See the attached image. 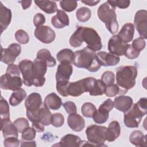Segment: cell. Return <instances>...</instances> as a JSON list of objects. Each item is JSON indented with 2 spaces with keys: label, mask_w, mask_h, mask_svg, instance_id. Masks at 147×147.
<instances>
[{
  "label": "cell",
  "mask_w": 147,
  "mask_h": 147,
  "mask_svg": "<svg viewBox=\"0 0 147 147\" xmlns=\"http://www.w3.org/2000/svg\"><path fill=\"white\" fill-rule=\"evenodd\" d=\"M44 103L49 109L57 110L61 107L62 101L61 99L56 94L52 92L45 98Z\"/></svg>",
  "instance_id": "27"
},
{
  "label": "cell",
  "mask_w": 147,
  "mask_h": 147,
  "mask_svg": "<svg viewBox=\"0 0 147 147\" xmlns=\"http://www.w3.org/2000/svg\"><path fill=\"white\" fill-rule=\"evenodd\" d=\"M121 126L118 122L113 121L111 122L106 130V140L109 142H113L115 141L120 136Z\"/></svg>",
  "instance_id": "25"
},
{
  "label": "cell",
  "mask_w": 147,
  "mask_h": 147,
  "mask_svg": "<svg viewBox=\"0 0 147 147\" xmlns=\"http://www.w3.org/2000/svg\"><path fill=\"white\" fill-rule=\"evenodd\" d=\"M73 72L71 63L62 62L58 65L56 73V80L57 81H69Z\"/></svg>",
  "instance_id": "18"
},
{
  "label": "cell",
  "mask_w": 147,
  "mask_h": 147,
  "mask_svg": "<svg viewBox=\"0 0 147 147\" xmlns=\"http://www.w3.org/2000/svg\"><path fill=\"white\" fill-rule=\"evenodd\" d=\"M42 105V98L40 94L37 92H33L29 95L25 101L26 111L30 113L36 112L40 108Z\"/></svg>",
  "instance_id": "17"
},
{
  "label": "cell",
  "mask_w": 147,
  "mask_h": 147,
  "mask_svg": "<svg viewBox=\"0 0 147 147\" xmlns=\"http://www.w3.org/2000/svg\"><path fill=\"white\" fill-rule=\"evenodd\" d=\"M9 106L2 96H1L0 100V116L1 121H8L10 120V111Z\"/></svg>",
  "instance_id": "34"
},
{
  "label": "cell",
  "mask_w": 147,
  "mask_h": 147,
  "mask_svg": "<svg viewBox=\"0 0 147 147\" xmlns=\"http://www.w3.org/2000/svg\"><path fill=\"white\" fill-rule=\"evenodd\" d=\"M35 4L47 14H52L57 10V4L53 1H34Z\"/></svg>",
  "instance_id": "30"
},
{
  "label": "cell",
  "mask_w": 147,
  "mask_h": 147,
  "mask_svg": "<svg viewBox=\"0 0 147 147\" xmlns=\"http://www.w3.org/2000/svg\"><path fill=\"white\" fill-rule=\"evenodd\" d=\"M26 116L28 119L32 122L39 121L44 126H48L51 124L52 114L44 103L42 104L40 108L36 112L30 113L26 111Z\"/></svg>",
  "instance_id": "9"
},
{
  "label": "cell",
  "mask_w": 147,
  "mask_h": 147,
  "mask_svg": "<svg viewBox=\"0 0 147 147\" xmlns=\"http://www.w3.org/2000/svg\"><path fill=\"white\" fill-rule=\"evenodd\" d=\"M20 69L18 65L16 64L9 65L6 69V74H8L11 76H20Z\"/></svg>",
  "instance_id": "51"
},
{
  "label": "cell",
  "mask_w": 147,
  "mask_h": 147,
  "mask_svg": "<svg viewBox=\"0 0 147 147\" xmlns=\"http://www.w3.org/2000/svg\"><path fill=\"white\" fill-rule=\"evenodd\" d=\"M146 111L147 99L142 98L124 113L123 122L125 126L130 128L138 127L142 117L146 114Z\"/></svg>",
  "instance_id": "4"
},
{
  "label": "cell",
  "mask_w": 147,
  "mask_h": 147,
  "mask_svg": "<svg viewBox=\"0 0 147 147\" xmlns=\"http://www.w3.org/2000/svg\"><path fill=\"white\" fill-rule=\"evenodd\" d=\"M106 87V86L101 81V80L96 79L92 89L90 92H89L90 95L91 96L102 95L105 94Z\"/></svg>",
  "instance_id": "37"
},
{
  "label": "cell",
  "mask_w": 147,
  "mask_h": 147,
  "mask_svg": "<svg viewBox=\"0 0 147 147\" xmlns=\"http://www.w3.org/2000/svg\"><path fill=\"white\" fill-rule=\"evenodd\" d=\"M96 55L100 65L105 67L116 65L120 61L118 56L103 51L98 52Z\"/></svg>",
  "instance_id": "19"
},
{
  "label": "cell",
  "mask_w": 147,
  "mask_h": 147,
  "mask_svg": "<svg viewBox=\"0 0 147 147\" xmlns=\"http://www.w3.org/2000/svg\"><path fill=\"white\" fill-rule=\"evenodd\" d=\"M105 95L108 97H113L119 94V88L116 84L107 86L105 91Z\"/></svg>",
  "instance_id": "46"
},
{
  "label": "cell",
  "mask_w": 147,
  "mask_h": 147,
  "mask_svg": "<svg viewBox=\"0 0 147 147\" xmlns=\"http://www.w3.org/2000/svg\"><path fill=\"white\" fill-rule=\"evenodd\" d=\"M11 20V11L10 9L5 6L0 2V26L1 33L7 29Z\"/></svg>",
  "instance_id": "24"
},
{
  "label": "cell",
  "mask_w": 147,
  "mask_h": 147,
  "mask_svg": "<svg viewBox=\"0 0 147 147\" xmlns=\"http://www.w3.org/2000/svg\"><path fill=\"white\" fill-rule=\"evenodd\" d=\"M131 45L134 49L140 52L141 51H142L145 48L146 45V42L145 40L143 38L140 37L134 40L132 42V44Z\"/></svg>",
  "instance_id": "47"
},
{
  "label": "cell",
  "mask_w": 147,
  "mask_h": 147,
  "mask_svg": "<svg viewBox=\"0 0 147 147\" xmlns=\"http://www.w3.org/2000/svg\"><path fill=\"white\" fill-rule=\"evenodd\" d=\"M36 59L45 62L48 67H53L56 64L55 59L52 56L51 52L47 49L39 50L37 53Z\"/></svg>",
  "instance_id": "29"
},
{
  "label": "cell",
  "mask_w": 147,
  "mask_h": 147,
  "mask_svg": "<svg viewBox=\"0 0 147 147\" xmlns=\"http://www.w3.org/2000/svg\"><path fill=\"white\" fill-rule=\"evenodd\" d=\"M128 46L119 38L117 35H113L108 42V50L110 53L117 56L124 55Z\"/></svg>",
  "instance_id": "16"
},
{
  "label": "cell",
  "mask_w": 147,
  "mask_h": 147,
  "mask_svg": "<svg viewBox=\"0 0 147 147\" xmlns=\"http://www.w3.org/2000/svg\"><path fill=\"white\" fill-rule=\"evenodd\" d=\"M21 146H36V142L32 141H23L21 142Z\"/></svg>",
  "instance_id": "54"
},
{
  "label": "cell",
  "mask_w": 147,
  "mask_h": 147,
  "mask_svg": "<svg viewBox=\"0 0 147 147\" xmlns=\"http://www.w3.org/2000/svg\"><path fill=\"white\" fill-rule=\"evenodd\" d=\"M134 34V26L131 23H126L122 27L117 36L125 44L132 41Z\"/></svg>",
  "instance_id": "23"
},
{
  "label": "cell",
  "mask_w": 147,
  "mask_h": 147,
  "mask_svg": "<svg viewBox=\"0 0 147 147\" xmlns=\"http://www.w3.org/2000/svg\"><path fill=\"white\" fill-rule=\"evenodd\" d=\"M15 38L16 40L21 44H26L29 41V37L28 34L22 29L17 30L15 33Z\"/></svg>",
  "instance_id": "40"
},
{
  "label": "cell",
  "mask_w": 147,
  "mask_h": 147,
  "mask_svg": "<svg viewBox=\"0 0 147 147\" xmlns=\"http://www.w3.org/2000/svg\"><path fill=\"white\" fill-rule=\"evenodd\" d=\"M140 52L134 49L131 44H128L124 55L129 59H134L138 57L140 55Z\"/></svg>",
  "instance_id": "49"
},
{
  "label": "cell",
  "mask_w": 147,
  "mask_h": 147,
  "mask_svg": "<svg viewBox=\"0 0 147 147\" xmlns=\"http://www.w3.org/2000/svg\"><path fill=\"white\" fill-rule=\"evenodd\" d=\"M23 80L20 76H11L8 74L2 75L0 78V87L3 90L15 91L20 88L22 85Z\"/></svg>",
  "instance_id": "13"
},
{
  "label": "cell",
  "mask_w": 147,
  "mask_h": 147,
  "mask_svg": "<svg viewBox=\"0 0 147 147\" xmlns=\"http://www.w3.org/2000/svg\"><path fill=\"white\" fill-rule=\"evenodd\" d=\"M114 107L122 112L127 111L133 104V99L129 96L120 95L115 98L114 100Z\"/></svg>",
  "instance_id": "22"
},
{
  "label": "cell",
  "mask_w": 147,
  "mask_h": 147,
  "mask_svg": "<svg viewBox=\"0 0 147 147\" xmlns=\"http://www.w3.org/2000/svg\"><path fill=\"white\" fill-rule=\"evenodd\" d=\"M107 127L103 126L91 125L87 127L86 134L88 141L94 146H106Z\"/></svg>",
  "instance_id": "7"
},
{
  "label": "cell",
  "mask_w": 147,
  "mask_h": 147,
  "mask_svg": "<svg viewBox=\"0 0 147 147\" xmlns=\"http://www.w3.org/2000/svg\"><path fill=\"white\" fill-rule=\"evenodd\" d=\"M67 123L73 131L76 132L81 131L85 127L84 119L76 113L69 115L67 118Z\"/></svg>",
  "instance_id": "20"
},
{
  "label": "cell",
  "mask_w": 147,
  "mask_h": 147,
  "mask_svg": "<svg viewBox=\"0 0 147 147\" xmlns=\"http://www.w3.org/2000/svg\"><path fill=\"white\" fill-rule=\"evenodd\" d=\"M45 22V16L40 13H37L33 18V23L34 26L37 28L44 25Z\"/></svg>",
  "instance_id": "52"
},
{
  "label": "cell",
  "mask_w": 147,
  "mask_h": 147,
  "mask_svg": "<svg viewBox=\"0 0 147 147\" xmlns=\"http://www.w3.org/2000/svg\"><path fill=\"white\" fill-rule=\"evenodd\" d=\"M1 61L9 65L14 64L17 57L18 56L21 52V47L18 44L13 43L7 48L3 49L1 47Z\"/></svg>",
  "instance_id": "10"
},
{
  "label": "cell",
  "mask_w": 147,
  "mask_h": 147,
  "mask_svg": "<svg viewBox=\"0 0 147 147\" xmlns=\"http://www.w3.org/2000/svg\"><path fill=\"white\" fill-rule=\"evenodd\" d=\"M56 82V90L58 93L64 97L68 96L67 87L69 83V81H57Z\"/></svg>",
  "instance_id": "43"
},
{
  "label": "cell",
  "mask_w": 147,
  "mask_h": 147,
  "mask_svg": "<svg viewBox=\"0 0 147 147\" xmlns=\"http://www.w3.org/2000/svg\"><path fill=\"white\" fill-rule=\"evenodd\" d=\"M18 66L22 75L23 83L29 87L32 86L34 79L33 62L28 59H24L19 63Z\"/></svg>",
  "instance_id": "8"
},
{
  "label": "cell",
  "mask_w": 147,
  "mask_h": 147,
  "mask_svg": "<svg viewBox=\"0 0 147 147\" xmlns=\"http://www.w3.org/2000/svg\"><path fill=\"white\" fill-rule=\"evenodd\" d=\"M34 79L33 85L36 87H41L45 82V74L47 71V64L41 60L35 59L33 61Z\"/></svg>",
  "instance_id": "12"
},
{
  "label": "cell",
  "mask_w": 147,
  "mask_h": 147,
  "mask_svg": "<svg viewBox=\"0 0 147 147\" xmlns=\"http://www.w3.org/2000/svg\"><path fill=\"white\" fill-rule=\"evenodd\" d=\"M64 122L63 115L60 113H55L52 114L51 118V124L56 127H61Z\"/></svg>",
  "instance_id": "42"
},
{
  "label": "cell",
  "mask_w": 147,
  "mask_h": 147,
  "mask_svg": "<svg viewBox=\"0 0 147 147\" xmlns=\"http://www.w3.org/2000/svg\"><path fill=\"white\" fill-rule=\"evenodd\" d=\"M96 80L94 78L88 77L75 82H69L67 87L68 95L76 97L84 92H90Z\"/></svg>",
  "instance_id": "6"
},
{
  "label": "cell",
  "mask_w": 147,
  "mask_h": 147,
  "mask_svg": "<svg viewBox=\"0 0 147 147\" xmlns=\"http://www.w3.org/2000/svg\"><path fill=\"white\" fill-rule=\"evenodd\" d=\"M63 107L65 109L67 113L69 115L76 113L77 108L75 103L71 101H67L63 104Z\"/></svg>",
  "instance_id": "50"
},
{
  "label": "cell",
  "mask_w": 147,
  "mask_h": 147,
  "mask_svg": "<svg viewBox=\"0 0 147 147\" xmlns=\"http://www.w3.org/2000/svg\"><path fill=\"white\" fill-rule=\"evenodd\" d=\"M113 7L116 8L118 7L121 9H126L130 5V1L128 0H115V1H106Z\"/></svg>",
  "instance_id": "45"
},
{
  "label": "cell",
  "mask_w": 147,
  "mask_h": 147,
  "mask_svg": "<svg viewBox=\"0 0 147 147\" xmlns=\"http://www.w3.org/2000/svg\"><path fill=\"white\" fill-rule=\"evenodd\" d=\"M53 26L57 29H62L69 24V19L66 13L62 10H57V13L51 19Z\"/></svg>",
  "instance_id": "21"
},
{
  "label": "cell",
  "mask_w": 147,
  "mask_h": 147,
  "mask_svg": "<svg viewBox=\"0 0 147 147\" xmlns=\"http://www.w3.org/2000/svg\"><path fill=\"white\" fill-rule=\"evenodd\" d=\"M26 96V93L25 90L21 88H18L14 91L11 94L9 99V103L11 106H17L21 103Z\"/></svg>",
  "instance_id": "32"
},
{
  "label": "cell",
  "mask_w": 147,
  "mask_h": 147,
  "mask_svg": "<svg viewBox=\"0 0 147 147\" xmlns=\"http://www.w3.org/2000/svg\"><path fill=\"white\" fill-rule=\"evenodd\" d=\"M114 107V103L111 99H107L99 107L98 110L94 114L92 118L94 121L98 124H102L106 122L109 116V112Z\"/></svg>",
  "instance_id": "11"
},
{
  "label": "cell",
  "mask_w": 147,
  "mask_h": 147,
  "mask_svg": "<svg viewBox=\"0 0 147 147\" xmlns=\"http://www.w3.org/2000/svg\"><path fill=\"white\" fill-rule=\"evenodd\" d=\"M137 68L133 65L121 66L117 68L116 81L119 88V94H125L136 84Z\"/></svg>",
  "instance_id": "3"
},
{
  "label": "cell",
  "mask_w": 147,
  "mask_h": 147,
  "mask_svg": "<svg viewBox=\"0 0 147 147\" xmlns=\"http://www.w3.org/2000/svg\"><path fill=\"white\" fill-rule=\"evenodd\" d=\"M36 38L44 44H49L54 41L56 37L55 32L48 26L37 27L34 32Z\"/></svg>",
  "instance_id": "15"
},
{
  "label": "cell",
  "mask_w": 147,
  "mask_h": 147,
  "mask_svg": "<svg viewBox=\"0 0 147 147\" xmlns=\"http://www.w3.org/2000/svg\"><path fill=\"white\" fill-rule=\"evenodd\" d=\"M82 140L80 138L76 135L68 134L60 140L59 143L60 146H67V147H79L81 146Z\"/></svg>",
  "instance_id": "26"
},
{
  "label": "cell",
  "mask_w": 147,
  "mask_h": 147,
  "mask_svg": "<svg viewBox=\"0 0 147 147\" xmlns=\"http://www.w3.org/2000/svg\"><path fill=\"white\" fill-rule=\"evenodd\" d=\"M32 123V127L37 132H42L44 130V125L39 121H34Z\"/></svg>",
  "instance_id": "53"
},
{
  "label": "cell",
  "mask_w": 147,
  "mask_h": 147,
  "mask_svg": "<svg viewBox=\"0 0 147 147\" xmlns=\"http://www.w3.org/2000/svg\"><path fill=\"white\" fill-rule=\"evenodd\" d=\"M18 133H22L29 127L28 121L25 118H19L13 122Z\"/></svg>",
  "instance_id": "39"
},
{
  "label": "cell",
  "mask_w": 147,
  "mask_h": 147,
  "mask_svg": "<svg viewBox=\"0 0 147 147\" xmlns=\"http://www.w3.org/2000/svg\"><path fill=\"white\" fill-rule=\"evenodd\" d=\"M146 136L140 130L133 131L129 137L130 142L136 146H146Z\"/></svg>",
  "instance_id": "31"
},
{
  "label": "cell",
  "mask_w": 147,
  "mask_h": 147,
  "mask_svg": "<svg viewBox=\"0 0 147 147\" xmlns=\"http://www.w3.org/2000/svg\"><path fill=\"white\" fill-rule=\"evenodd\" d=\"M98 16L99 20L105 23L106 28L111 34H114L118 32V24L115 7L106 2L99 7Z\"/></svg>",
  "instance_id": "5"
},
{
  "label": "cell",
  "mask_w": 147,
  "mask_h": 147,
  "mask_svg": "<svg viewBox=\"0 0 147 147\" xmlns=\"http://www.w3.org/2000/svg\"><path fill=\"white\" fill-rule=\"evenodd\" d=\"M1 130L5 138L9 137H18V131L10 120L1 121Z\"/></svg>",
  "instance_id": "28"
},
{
  "label": "cell",
  "mask_w": 147,
  "mask_h": 147,
  "mask_svg": "<svg viewBox=\"0 0 147 147\" xmlns=\"http://www.w3.org/2000/svg\"><path fill=\"white\" fill-rule=\"evenodd\" d=\"M74 57V52L70 49L65 48L59 51L56 55L57 60L60 62H68L72 64Z\"/></svg>",
  "instance_id": "33"
},
{
  "label": "cell",
  "mask_w": 147,
  "mask_h": 147,
  "mask_svg": "<svg viewBox=\"0 0 147 147\" xmlns=\"http://www.w3.org/2000/svg\"><path fill=\"white\" fill-rule=\"evenodd\" d=\"M96 110L95 106L90 102L84 103L81 108V111L83 115L87 118H92Z\"/></svg>",
  "instance_id": "36"
},
{
  "label": "cell",
  "mask_w": 147,
  "mask_h": 147,
  "mask_svg": "<svg viewBox=\"0 0 147 147\" xmlns=\"http://www.w3.org/2000/svg\"><path fill=\"white\" fill-rule=\"evenodd\" d=\"M81 2L84 3L86 5H88L90 6H95L98 3L100 2V1H91V0H85V1H81Z\"/></svg>",
  "instance_id": "55"
},
{
  "label": "cell",
  "mask_w": 147,
  "mask_h": 147,
  "mask_svg": "<svg viewBox=\"0 0 147 147\" xmlns=\"http://www.w3.org/2000/svg\"><path fill=\"white\" fill-rule=\"evenodd\" d=\"M32 1L29 0V1H20V2L21 3V6L23 8L24 10H25L27 8H29L30 5H31V3H32Z\"/></svg>",
  "instance_id": "56"
},
{
  "label": "cell",
  "mask_w": 147,
  "mask_h": 147,
  "mask_svg": "<svg viewBox=\"0 0 147 147\" xmlns=\"http://www.w3.org/2000/svg\"><path fill=\"white\" fill-rule=\"evenodd\" d=\"M100 80L106 87L112 85L115 82V75L114 72L111 71H106L104 72L101 76Z\"/></svg>",
  "instance_id": "38"
},
{
  "label": "cell",
  "mask_w": 147,
  "mask_h": 147,
  "mask_svg": "<svg viewBox=\"0 0 147 147\" xmlns=\"http://www.w3.org/2000/svg\"><path fill=\"white\" fill-rule=\"evenodd\" d=\"M20 141L18 137H9L5 138L3 141V145L5 147H17L20 145Z\"/></svg>",
  "instance_id": "48"
},
{
  "label": "cell",
  "mask_w": 147,
  "mask_h": 147,
  "mask_svg": "<svg viewBox=\"0 0 147 147\" xmlns=\"http://www.w3.org/2000/svg\"><path fill=\"white\" fill-rule=\"evenodd\" d=\"M36 130L33 127H29L22 133L21 138L23 141H32L36 137Z\"/></svg>",
  "instance_id": "44"
},
{
  "label": "cell",
  "mask_w": 147,
  "mask_h": 147,
  "mask_svg": "<svg viewBox=\"0 0 147 147\" xmlns=\"http://www.w3.org/2000/svg\"><path fill=\"white\" fill-rule=\"evenodd\" d=\"M85 42L88 47L94 51H100L102 48L101 38L96 31L89 27L79 26L69 38L70 45L77 48Z\"/></svg>",
  "instance_id": "1"
},
{
  "label": "cell",
  "mask_w": 147,
  "mask_h": 147,
  "mask_svg": "<svg viewBox=\"0 0 147 147\" xmlns=\"http://www.w3.org/2000/svg\"><path fill=\"white\" fill-rule=\"evenodd\" d=\"M134 23L141 37L147 38V11L146 10L137 11L134 16Z\"/></svg>",
  "instance_id": "14"
},
{
  "label": "cell",
  "mask_w": 147,
  "mask_h": 147,
  "mask_svg": "<svg viewBox=\"0 0 147 147\" xmlns=\"http://www.w3.org/2000/svg\"><path fill=\"white\" fill-rule=\"evenodd\" d=\"M76 16L79 21L84 22L89 20L91 16V12L89 8L82 7L77 10Z\"/></svg>",
  "instance_id": "35"
},
{
  "label": "cell",
  "mask_w": 147,
  "mask_h": 147,
  "mask_svg": "<svg viewBox=\"0 0 147 147\" xmlns=\"http://www.w3.org/2000/svg\"><path fill=\"white\" fill-rule=\"evenodd\" d=\"M72 64L78 68H85L92 72L98 71L101 67L95 52L88 47L74 52Z\"/></svg>",
  "instance_id": "2"
},
{
  "label": "cell",
  "mask_w": 147,
  "mask_h": 147,
  "mask_svg": "<svg viewBox=\"0 0 147 147\" xmlns=\"http://www.w3.org/2000/svg\"><path fill=\"white\" fill-rule=\"evenodd\" d=\"M60 5L63 10L71 12L76 8L78 3L75 1H61Z\"/></svg>",
  "instance_id": "41"
}]
</instances>
